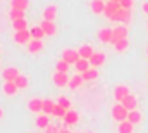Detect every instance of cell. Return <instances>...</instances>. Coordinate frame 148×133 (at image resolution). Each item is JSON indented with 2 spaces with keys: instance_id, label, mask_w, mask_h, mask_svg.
Listing matches in <instances>:
<instances>
[{
  "instance_id": "obj_1",
  "label": "cell",
  "mask_w": 148,
  "mask_h": 133,
  "mask_svg": "<svg viewBox=\"0 0 148 133\" xmlns=\"http://www.w3.org/2000/svg\"><path fill=\"white\" fill-rule=\"evenodd\" d=\"M127 114H129V111H127L122 104H115V105L112 107V118H114L115 121H119V123L127 121Z\"/></svg>"
},
{
  "instance_id": "obj_2",
  "label": "cell",
  "mask_w": 148,
  "mask_h": 133,
  "mask_svg": "<svg viewBox=\"0 0 148 133\" xmlns=\"http://www.w3.org/2000/svg\"><path fill=\"white\" fill-rule=\"evenodd\" d=\"M110 21H119V23L129 24V23H131V9H122V7H121Z\"/></svg>"
},
{
  "instance_id": "obj_3",
  "label": "cell",
  "mask_w": 148,
  "mask_h": 133,
  "mask_svg": "<svg viewBox=\"0 0 148 133\" xmlns=\"http://www.w3.org/2000/svg\"><path fill=\"white\" fill-rule=\"evenodd\" d=\"M79 59H81V55H79V52H77V50L67 48V50H64V52H62V61H66L67 64H76Z\"/></svg>"
},
{
  "instance_id": "obj_4",
  "label": "cell",
  "mask_w": 148,
  "mask_h": 133,
  "mask_svg": "<svg viewBox=\"0 0 148 133\" xmlns=\"http://www.w3.org/2000/svg\"><path fill=\"white\" fill-rule=\"evenodd\" d=\"M127 38V30H126V26H117L115 30H114V36H112V45H115L117 42H121V40H126Z\"/></svg>"
},
{
  "instance_id": "obj_5",
  "label": "cell",
  "mask_w": 148,
  "mask_h": 133,
  "mask_svg": "<svg viewBox=\"0 0 148 133\" xmlns=\"http://www.w3.org/2000/svg\"><path fill=\"white\" fill-rule=\"evenodd\" d=\"M2 76H3V81H16L21 74H19V71L16 67H5Z\"/></svg>"
},
{
  "instance_id": "obj_6",
  "label": "cell",
  "mask_w": 148,
  "mask_h": 133,
  "mask_svg": "<svg viewBox=\"0 0 148 133\" xmlns=\"http://www.w3.org/2000/svg\"><path fill=\"white\" fill-rule=\"evenodd\" d=\"M119 9H121V3H119V2H114V0H110V2H107V5H105V12H103V14H105L109 19H112Z\"/></svg>"
},
{
  "instance_id": "obj_7",
  "label": "cell",
  "mask_w": 148,
  "mask_h": 133,
  "mask_svg": "<svg viewBox=\"0 0 148 133\" xmlns=\"http://www.w3.org/2000/svg\"><path fill=\"white\" fill-rule=\"evenodd\" d=\"M52 80H53V85H55V87H66V85H69V76H67V73H55Z\"/></svg>"
},
{
  "instance_id": "obj_8",
  "label": "cell",
  "mask_w": 148,
  "mask_h": 133,
  "mask_svg": "<svg viewBox=\"0 0 148 133\" xmlns=\"http://www.w3.org/2000/svg\"><path fill=\"white\" fill-rule=\"evenodd\" d=\"M127 95H129V88H127V87H124V85L115 87V90H114V99L115 100H121V102H122Z\"/></svg>"
},
{
  "instance_id": "obj_9",
  "label": "cell",
  "mask_w": 148,
  "mask_h": 133,
  "mask_svg": "<svg viewBox=\"0 0 148 133\" xmlns=\"http://www.w3.org/2000/svg\"><path fill=\"white\" fill-rule=\"evenodd\" d=\"M121 104H122V105H124L129 112H131V111H136V104H138V100H136V97H134V95H131V94H129V95L122 100Z\"/></svg>"
},
{
  "instance_id": "obj_10",
  "label": "cell",
  "mask_w": 148,
  "mask_h": 133,
  "mask_svg": "<svg viewBox=\"0 0 148 133\" xmlns=\"http://www.w3.org/2000/svg\"><path fill=\"white\" fill-rule=\"evenodd\" d=\"M112 36H114V30H110V28H103L102 31H98V40L103 43H110Z\"/></svg>"
},
{
  "instance_id": "obj_11",
  "label": "cell",
  "mask_w": 148,
  "mask_h": 133,
  "mask_svg": "<svg viewBox=\"0 0 148 133\" xmlns=\"http://www.w3.org/2000/svg\"><path fill=\"white\" fill-rule=\"evenodd\" d=\"M40 26H41V30L45 31V35H48V36L55 35V31H57V26L53 24V21H45V19H43V23H41Z\"/></svg>"
},
{
  "instance_id": "obj_12",
  "label": "cell",
  "mask_w": 148,
  "mask_h": 133,
  "mask_svg": "<svg viewBox=\"0 0 148 133\" xmlns=\"http://www.w3.org/2000/svg\"><path fill=\"white\" fill-rule=\"evenodd\" d=\"M79 121V114L76 112V111H67V114L64 116V123L67 125V126H73Z\"/></svg>"
},
{
  "instance_id": "obj_13",
  "label": "cell",
  "mask_w": 148,
  "mask_h": 133,
  "mask_svg": "<svg viewBox=\"0 0 148 133\" xmlns=\"http://www.w3.org/2000/svg\"><path fill=\"white\" fill-rule=\"evenodd\" d=\"M29 38H31V31H28V30H24V31H16V35H14V40H16L17 43H28Z\"/></svg>"
},
{
  "instance_id": "obj_14",
  "label": "cell",
  "mask_w": 148,
  "mask_h": 133,
  "mask_svg": "<svg viewBox=\"0 0 148 133\" xmlns=\"http://www.w3.org/2000/svg\"><path fill=\"white\" fill-rule=\"evenodd\" d=\"M28 109H29L31 112H43V100H41V99H33V100H29V104H28Z\"/></svg>"
},
{
  "instance_id": "obj_15",
  "label": "cell",
  "mask_w": 148,
  "mask_h": 133,
  "mask_svg": "<svg viewBox=\"0 0 148 133\" xmlns=\"http://www.w3.org/2000/svg\"><path fill=\"white\" fill-rule=\"evenodd\" d=\"M105 62V55L102 54V52H95L93 55H91V59H90V64L93 67H98V66H102Z\"/></svg>"
},
{
  "instance_id": "obj_16",
  "label": "cell",
  "mask_w": 148,
  "mask_h": 133,
  "mask_svg": "<svg viewBox=\"0 0 148 133\" xmlns=\"http://www.w3.org/2000/svg\"><path fill=\"white\" fill-rule=\"evenodd\" d=\"M77 52H79L81 59H86V61H90V59H91V55L95 54V52H93V48H91V45H83Z\"/></svg>"
},
{
  "instance_id": "obj_17",
  "label": "cell",
  "mask_w": 148,
  "mask_h": 133,
  "mask_svg": "<svg viewBox=\"0 0 148 133\" xmlns=\"http://www.w3.org/2000/svg\"><path fill=\"white\" fill-rule=\"evenodd\" d=\"M105 2L103 0H93L91 2V10L95 12V14H102V12H105Z\"/></svg>"
},
{
  "instance_id": "obj_18",
  "label": "cell",
  "mask_w": 148,
  "mask_h": 133,
  "mask_svg": "<svg viewBox=\"0 0 148 133\" xmlns=\"http://www.w3.org/2000/svg\"><path fill=\"white\" fill-rule=\"evenodd\" d=\"M55 14H57V7H55V5H50V7H47V9L43 10L45 21H53V19H55Z\"/></svg>"
},
{
  "instance_id": "obj_19",
  "label": "cell",
  "mask_w": 148,
  "mask_h": 133,
  "mask_svg": "<svg viewBox=\"0 0 148 133\" xmlns=\"http://www.w3.org/2000/svg\"><path fill=\"white\" fill-rule=\"evenodd\" d=\"M17 90H19V88H17V85H16L14 81H5V83H3V94H5V95H14Z\"/></svg>"
},
{
  "instance_id": "obj_20",
  "label": "cell",
  "mask_w": 148,
  "mask_h": 133,
  "mask_svg": "<svg viewBox=\"0 0 148 133\" xmlns=\"http://www.w3.org/2000/svg\"><path fill=\"white\" fill-rule=\"evenodd\" d=\"M10 3H12V9H16V10H23V12H24V10L28 9V5H29L28 0H12Z\"/></svg>"
},
{
  "instance_id": "obj_21",
  "label": "cell",
  "mask_w": 148,
  "mask_h": 133,
  "mask_svg": "<svg viewBox=\"0 0 148 133\" xmlns=\"http://www.w3.org/2000/svg\"><path fill=\"white\" fill-rule=\"evenodd\" d=\"M36 126H38V128H41V130H47V128L50 126V121H48L47 114L38 116V118H36Z\"/></svg>"
},
{
  "instance_id": "obj_22",
  "label": "cell",
  "mask_w": 148,
  "mask_h": 133,
  "mask_svg": "<svg viewBox=\"0 0 148 133\" xmlns=\"http://www.w3.org/2000/svg\"><path fill=\"white\" fill-rule=\"evenodd\" d=\"M134 125H131L129 121H122V123H119V128H117V132L119 133H133V128Z\"/></svg>"
},
{
  "instance_id": "obj_23",
  "label": "cell",
  "mask_w": 148,
  "mask_h": 133,
  "mask_svg": "<svg viewBox=\"0 0 148 133\" xmlns=\"http://www.w3.org/2000/svg\"><path fill=\"white\" fill-rule=\"evenodd\" d=\"M88 64H90V61H86V59H79V61L74 64V67H76V69L83 74V73H86V71L90 69V67H88Z\"/></svg>"
},
{
  "instance_id": "obj_24",
  "label": "cell",
  "mask_w": 148,
  "mask_h": 133,
  "mask_svg": "<svg viewBox=\"0 0 148 133\" xmlns=\"http://www.w3.org/2000/svg\"><path fill=\"white\" fill-rule=\"evenodd\" d=\"M81 76H83L84 81H91V80H97V78H98V71H97V69H88V71L83 73Z\"/></svg>"
},
{
  "instance_id": "obj_25",
  "label": "cell",
  "mask_w": 148,
  "mask_h": 133,
  "mask_svg": "<svg viewBox=\"0 0 148 133\" xmlns=\"http://www.w3.org/2000/svg\"><path fill=\"white\" fill-rule=\"evenodd\" d=\"M127 121H129L131 125H138V123L141 121V114H140L138 111H131V112L127 114Z\"/></svg>"
},
{
  "instance_id": "obj_26",
  "label": "cell",
  "mask_w": 148,
  "mask_h": 133,
  "mask_svg": "<svg viewBox=\"0 0 148 133\" xmlns=\"http://www.w3.org/2000/svg\"><path fill=\"white\" fill-rule=\"evenodd\" d=\"M43 48V43H41V40H33L29 45H28V50L31 52V54H35V52H40Z\"/></svg>"
},
{
  "instance_id": "obj_27",
  "label": "cell",
  "mask_w": 148,
  "mask_h": 133,
  "mask_svg": "<svg viewBox=\"0 0 148 133\" xmlns=\"http://www.w3.org/2000/svg\"><path fill=\"white\" fill-rule=\"evenodd\" d=\"M53 109H55V104L53 100H43V112L45 114H53Z\"/></svg>"
},
{
  "instance_id": "obj_28",
  "label": "cell",
  "mask_w": 148,
  "mask_h": 133,
  "mask_svg": "<svg viewBox=\"0 0 148 133\" xmlns=\"http://www.w3.org/2000/svg\"><path fill=\"white\" fill-rule=\"evenodd\" d=\"M12 26H14V30H16V31H24V30H28V23H26V19L14 21V23H12Z\"/></svg>"
},
{
  "instance_id": "obj_29",
  "label": "cell",
  "mask_w": 148,
  "mask_h": 133,
  "mask_svg": "<svg viewBox=\"0 0 148 133\" xmlns=\"http://www.w3.org/2000/svg\"><path fill=\"white\" fill-rule=\"evenodd\" d=\"M84 80H83V76H73L71 80H69V88H79L81 87V83H83Z\"/></svg>"
},
{
  "instance_id": "obj_30",
  "label": "cell",
  "mask_w": 148,
  "mask_h": 133,
  "mask_svg": "<svg viewBox=\"0 0 148 133\" xmlns=\"http://www.w3.org/2000/svg\"><path fill=\"white\" fill-rule=\"evenodd\" d=\"M31 31V36H33V40H41L43 36H45V31L41 30V26H35L33 30H29Z\"/></svg>"
},
{
  "instance_id": "obj_31",
  "label": "cell",
  "mask_w": 148,
  "mask_h": 133,
  "mask_svg": "<svg viewBox=\"0 0 148 133\" xmlns=\"http://www.w3.org/2000/svg\"><path fill=\"white\" fill-rule=\"evenodd\" d=\"M69 66H71V64H67L66 61L60 59V61L55 64V69H57V73H67V71H69Z\"/></svg>"
},
{
  "instance_id": "obj_32",
  "label": "cell",
  "mask_w": 148,
  "mask_h": 133,
  "mask_svg": "<svg viewBox=\"0 0 148 133\" xmlns=\"http://www.w3.org/2000/svg\"><path fill=\"white\" fill-rule=\"evenodd\" d=\"M9 16H10L12 23H14V21H19V19H24V12H23V10H16V9H12Z\"/></svg>"
},
{
  "instance_id": "obj_33",
  "label": "cell",
  "mask_w": 148,
  "mask_h": 133,
  "mask_svg": "<svg viewBox=\"0 0 148 133\" xmlns=\"http://www.w3.org/2000/svg\"><path fill=\"white\" fill-rule=\"evenodd\" d=\"M127 45H129V42H127V38H126V40L117 42L114 47H115V50H117V52H122V50H126V48H127Z\"/></svg>"
},
{
  "instance_id": "obj_34",
  "label": "cell",
  "mask_w": 148,
  "mask_h": 133,
  "mask_svg": "<svg viewBox=\"0 0 148 133\" xmlns=\"http://www.w3.org/2000/svg\"><path fill=\"white\" fill-rule=\"evenodd\" d=\"M14 83L17 85V88H26V87H28V78L21 74V76H19V78H17V80H16Z\"/></svg>"
},
{
  "instance_id": "obj_35",
  "label": "cell",
  "mask_w": 148,
  "mask_h": 133,
  "mask_svg": "<svg viewBox=\"0 0 148 133\" xmlns=\"http://www.w3.org/2000/svg\"><path fill=\"white\" fill-rule=\"evenodd\" d=\"M67 114V111L64 109V107H60L59 104H55V109H53V116H57V118H64Z\"/></svg>"
},
{
  "instance_id": "obj_36",
  "label": "cell",
  "mask_w": 148,
  "mask_h": 133,
  "mask_svg": "<svg viewBox=\"0 0 148 133\" xmlns=\"http://www.w3.org/2000/svg\"><path fill=\"white\" fill-rule=\"evenodd\" d=\"M57 104H59L60 107H64L66 111H69V107H71V100L67 99V97H60V99L57 100Z\"/></svg>"
},
{
  "instance_id": "obj_37",
  "label": "cell",
  "mask_w": 148,
  "mask_h": 133,
  "mask_svg": "<svg viewBox=\"0 0 148 133\" xmlns=\"http://www.w3.org/2000/svg\"><path fill=\"white\" fill-rule=\"evenodd\" d=\"M119 3H121L122 9H131L133 7V0H121Z\"/></svg>"
},
{
  "instance_id": "obj_38",
  "label": "cell",
  "mask_w": 148,
  "mask_h": 133,
  "mask_svg": "<svg viewBox=\"0 0 148 133\" xmlns=\"http://www.w3.org/2000/svg\"><path fill=\"white\" fill-rule=\"evenodd\" d=\"M59 130H60V126H55V125H50L47 130H45V133H59Z\"/></svg>"
},
{
  "instance_id": "obj_39",
  "label": "cell",
  "mask_w": 148,
  "mask_h": 133,
  "mask_svg": "<svg viewBox=\"0 0 148 133\" xmlns=\"http://www.w3.org/2000/svg\"><path fill=\"white\" fill-rule=\"evenodd\" d=\"M143 12H145V14H148V2L143 5Z\"/></svg>"
},
{
  "instance_id": "obj_40",
  "label": "cell",
  "mask_w": 148,
  "mask_h": 133,
  "mask_svg": "<svg viewBox=\"0 0 148 133\" xmlns=\"http://www.w3.org/2000/svg\"><path fill=\"white\" fill-rule=\"evenodd\" d=\"M59 133H71V132H69L67 128H60V130H59Z\"/></svg>"
},
{
  "instance_id": "obj_41",
  "label": "cell",
  "mask_w": 148,
  "mask_h": 133,
  "mask_svg": "<svg viewBox=\"0 0 148 133\" xmlns=\"http://www.w3.org/2000/svg\"><path fill=\"white\" fill-rule=\"evenodd\" d=\"M2 116H3V111H2V107H0V118H2Z\"/></svg>"
},
{
  "instance_id": "obj_42",
  "label": "cell",
  "mask_w": 148,
  "mask_h": 133,
  "mask_svg": "<svg viewBox=\"0 0 148 133\" xmlns=\"http://www.w3.org/2000/svg\"><path fill=\"white\" fill-rule=\"evenodd\" d=\"M114 2H121V0H114Z\"/></svg>"
},
{
  "instance_id": "obj_43",
  "label": "cell",
  "mask_w": 148,
  "mask_h": 133,
  "mask_svg": "<svg viewBox=\"0 0 148 133\" xmlns=\"http://www.w3.org/2000/svg\"><path fill=\"white\" fill-rule=\"evenodd\" d=\"M147 54H148V48H147Z\"/></svg>"
},
{
  "instance_id": "obj_44",
  "label": "cell",
  "mask_w": 148,
  "mask_h": 133,
  "mask_svg": "<svg viewBox=\"0 0 148 133\" xmlns=\"http://www.w3.org/2000/svg\"><path fill=\"white\" fill-rule=\"evenodd\" d=\"M103 2H105V0H103Z\"/></svg>"
}]
</instances>
